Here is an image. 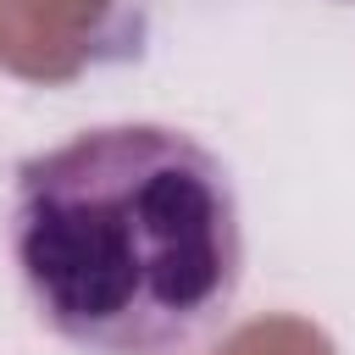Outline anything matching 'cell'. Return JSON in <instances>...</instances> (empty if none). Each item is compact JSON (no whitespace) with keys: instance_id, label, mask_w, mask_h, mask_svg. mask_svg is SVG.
Listing matches in <instances>:
<instances>
[{"instance_id":"1","label":"cell","mask_w":355,"mask_h":355,"mask_svg":"<svg viewBox=\"0 0 355 355\" xmlns=\"http://www.w3.org/2000/svg\"><path fill=\"white\" fill-rule=\"evenodd\" d=\"M6 250L78 355H200L250 261L233 166L172 122H100L17 161Z\"/></svg>"}]
</instances>
